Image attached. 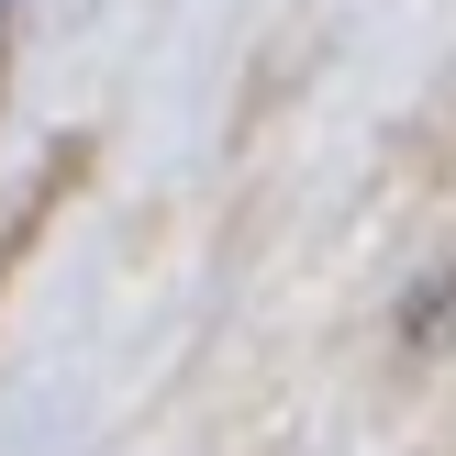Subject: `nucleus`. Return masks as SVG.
I'll return each mask as SVG.
<instances>
[]
</instances>
